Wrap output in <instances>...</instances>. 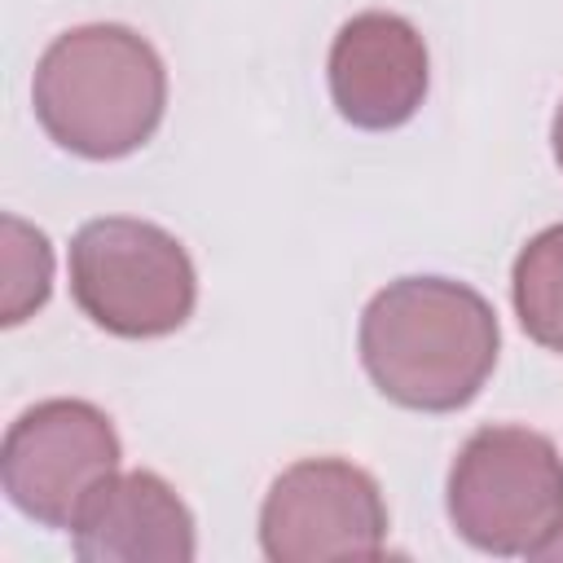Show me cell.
<instances>
[{
  "mask_svg": "<svg viewBox=\"0 0 563 563\" xmlns=\"http://www.w3.org/2000/svg\"><path fill=\"white\" fill-rule=\"evenodd\" d=\"M497 317L449 277H400L361 312V365L374 387L422 413L462 409L497 365Z\"/></svg>",
  "mask_w": 563,
  "mask_h": 563,
  "instance_id": "6da1fadb",
  "label": "cell"
},
{
  "mask_svg": "<svg viewBox=\"0 0 563 563\" xmlns=\"http://www.w3.org/2000/svg\"><path fill=\"white\" fill-rule=\"evenodd\" d=\"M31 101L35 119L62 150L123 158L154 136L167 106V70L136 31L92 22L44 48Z\"/></svg>",
  "mask_w": 563,
  "mask_h": 563,
  "instance_id": "7a4b0ae2",
  "label": "cell"
},
{
  "mask_svg": "<svg viewBox=\"0 0 563 563\" xmlns=\"http://www.w3.org/2000/svg\"><path fill=\"white\" fill-rule=\"evenodd\" d=\"M449 519L488 554H541L563 528V457L528 427H479L449 466Z\"/></svg>",
  "mask_w": 563,
  "mask_h": 563,
  "instance_id": "3957f363",
  "label": "cell"
},
{
  "mask_svg": "<svg viewBox=\"0 0 563 563\" xmlns=\"http://www.w3.org/2000/svg\"><path fill=\"white\" fill-rule=\"evenodd\" d=\"M70 295L92 325L119 339H158L189 321L198 277L167 229L101 216L70 242Z\"/></svg>",
  "mask_w": 563,
  "mask_h": 563,
  "instance_id": "277c9868",
  "label": "cell"
},
{
  "mask_svg": "<svg viewBox=\"0 0 563 563\" xmlns=\"http://www.w3.org/2000/svg\"><path fill=\"white\" fill-rule=\"evenodd\" d=\"M114 466L119 435L88 400H40L9 422L0 444L9 501L48 528H70L84 497L114 475Z\"/></svg>",
  "mask_w": 563,
  "mask_h": 563,
  "instance_id": "5b68a950",
  "label": "cell"
},
{
  "mask_svg": "<svg viewBox=\"0 0 563 563\" xmlns=\"http://www.w3.org/2000/svg\"><path fill=\"white\" fill-rule=\"evenodd\" d=\"M387 506L369 471L343 457H303L286 466L260 510V545L273 563L378 559Z\"/></svg>",
  "mask_w": 563,
  "mask_h": 563,
  "instance_id": "8992f818",
  "label": "cell"
},
{
  "mask_svg": "<svg viewBox=\"0 0 563 563\" xmlns=\"http://www.w3.org/2000/svg\"><path fill=\"white\" fill-rule=\"evenodd\" d=\"M330 97L347 123L369 132L413 119L427 97L422 35L383 9L347 18L330 44Z\"/></svg>",
  "mask_w": 563,
  "mask_h": 563,
  "instance_id": "52a82bcc",
  "label": "cell"
},
{
  "mask_svg": "<svg viewBox=\"0 0 563 563\" xmlns=\"http://www.w3.org/2000/svg\"><path fill=\"white\" fill-rule=\"evenodd\" d=\"M75 554L88 563H189L194 515L154 471H114L79 506Z\"/></svg>",
  "mask_w": 563,
  "mask_h": 563,
  "instance_id": "ba28073f",
  "label": "cell"
},
{
  "mask_svg": "<svg viewBox=\"0 0 563 563\" xmlns=\"http://www.w3.org/2000/svg\"><path fill=\"white\" fill-rule=\"evenodd\" d=\"M519 325L550 352H563V224L537 233L510 273Z\"/></svg>",
  "mask_w": 563,
  "mask_h": 563,
  "instance_id": "9c48e42d",
  "label": "cell"
},
{
  "mask_svg": "<svg viewBox=\"0 0 563 563\" xmlns=\"http://www.w3.org/2000/svg\"><path fill=\"white\" fill-rule=\"evenodd\" d=\"M53 282V251L40 229H31L18 216H4V303L0 321L18 325L26 321L44 299Z\"/></svg>",
  "mask_w": 563,
  "mask_h": 563,
  "instance_id": "30bf717a",
  "label": "cell"
},
{
  "mask_svg": "<svg viewBox=\"0 0 563 563\" xmlns=\"http://www.w3.org/2000/svg\"><path fill=\"white\" fill-rule=\"evenodd\" d=\"M550 136H554V158H559V167H563V106L554 110V132H550Z\"/></svg>",
  "mask_w": 563,
  "mask_h": 563,
  "instance_id": "8fae6325",
  "label": "cell"
}]
</instances>
